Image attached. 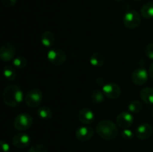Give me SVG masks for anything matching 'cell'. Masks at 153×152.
<instances>
[{
    "label": "cell",
    "mask_w": 153,
    "mask_h": 152,
    "mask_svg": "<svg viewBox=\"0 0 153 152\" xmlns=\"http://www.w3.org/2000/svg\"><path fill=\"white\" fill-rule=\"evenodd\" d=\"M2 100L7 107H15L23 100V92L18 85L10 84L3 90Z\"/></svg>",
    "instance_id": "6da1fadb"
},
{
    "label": "cell",
    "mask_w": 153,
    "mask_h": 152,
    "mask_svg": "<svg viewBox=\"0 0 153 152\" xmlns=\"http://www.w3.org/2000/svg\"><path fill=\"white\" fill-rule=\"evenodd\" d=\"M119 127L112 121L104 119L97 123L96 132L105 140L111 141L119 136Z\"/></svg>",
    "instance_id": "7a4b0ae2"
},
{
    "label": "cell",
    "mask_w": 153,
    "mask_h": 152,
    "mask_svg": "<svg viewBox=\"0 0 153 152\" xmlns=\"http://www.w3.org/2000/svg\"><path fill=\"white\" fill-rule=\"evenodd\" d=\"M43 92L38 88H32L28 91L25 96V102L27 106L31 108L37 107L43 101Z\"/></svg>",
    "instance_id": "3957f363"
},
{
    "label": "cell",
    "mask_w": 153,
    "mask_h": 152,
    "mask_svg": "<svg viewBox=\"0 0 153 152\" xmlns=\"http://www.w3.org/2000/svg\"><path fill=\"white\" fill-rule=\"evenodd\" d=\"M33 124L32 116L28 113H21L15 117L13 126L15 129L19 131H24L31 127Z\"/></svg>",
    "instance_id": "277c9868"
},
{
    "label": "cell",
    "mask_w": 153,
    "mask_h": 152,
    "mask_svg": "<svg viewBox=\"0 0 153 152\" xmlns=\"http://www.w3.org/2000/svg\"><path fill=\"white\" fill-rule=\"evenodd\" d=\"M123 25L128 29H134L140 25L141 22V15L134 10H129L124 14Z\"/></svg>",
    "instance_id": "5b68a950"
},
{
    "label": "cell",
    "mask_w": 153,
    "mask_h": 152,
    "mask_svg": "<svg viewBox=\"0 0 153 152\" xmlns=\"http://www.w3.org/2000/svg\"><path fill=\"white\" fill-rule=\"evenodd\" d=\"M47 58L52 65L61 66L67 61V55L62 49L53 48L48 52Z\"/></svg>",
    "instance_id": "8992f818"
},
{
    "label": "cell",
    "mask_w": 153,
    "mask_h": 152,
    "mask_svg": "<svg viewBox=\"0 0 153 152\" xmlns=\"http://www.w3.org/2000/svg\"><path fill=\"white\" fill-rule=\"evenodd\" d=\"M102 92L105 96L112 100L117 99L121 95L120 86L114 82L106 83V84L102 86Z\"/></svg>",
    "instance_id": "52a82bcc"
},
{
    "label": "cell",
    "mask_w": 153,
    "mask_h": 152,
    "mask_svg": "<svg viewBox=\"0 0 153 152\" xmlns=\"http://www.w3.org/2000/svg\"><path fill=\"white\" fill-rule=\"evenodd\" d=\"M16 48L11 43H4L0 49V58L4 62H9L14 59Z\"/></svg>",
    "instance_id": "ba28073f"
},
{
    "label": "cell",
    "mask_w": 153,
    "mask_h": 152,
    "mask_svg": "<svg viewBox=\"0 0 153 152\" xmlns=\"http://www.w3.org/2000/svg\"><path fill=\"white\" fill-rule=\"evenodd\" d=\"M133 122H134V118L130 112H121L116 118V124L119 128L122 129L128 128L132 125Z\"/></svg>",
    "instance_id": "9c48e42d"
},
{
    "label": "cell",
    "mask_w": 153,
    "mask_h": 152,
    "mask_svg": "<svg viewBox=\"0 0 153 152\" xmlns=\"http://www.w3.org/2000/svg\"><path fill=\"white\" fill-rule=\"evenodd\" d=\"M148 77H149V72L143 68L134 69L131 76V81L137 86H142L145 84L148 80Z\"/></svg>",
    "instance_id": "30bf717a"
},
{
    "label": "cell",
    "mask_w": 153,
    "mask_h": 152,
    "mask_svg": "<svg viewBox=\"0 0 153 152\" xmlns=\"http://www.w3.org/2000/svg\"><path fill=\"white\" fill-rule=\"evenodd\" d=\"M31 142L29 136L25 133H18L12 138V143L16 148L22 149L28 146Z\"/></svg>",
    "instance_id": "8fae6325"
},
{
    "label": "cell",
    "mask_w": 153,
    "mask_h": 152,
    "mask_svg": "<svg viewBox=\"0 0 153 152\" xmlns=\"http://www.w3.org/2000/svg\"><path fill=\"white\" fill-rule=\"evenodd\" d=\"M153 128L152 125L149 123H141L138 125L135 131V136L141 140H145L149 139L152 135Z\"/></svg>",
    "instance_id": "7c38bea8"
},
{
    "label": "cell",
    "mask_w": 153,
    "mask_h": 152,
    "mask_svg": "<svg viewBox=\"0 0 153 152\" xmlns=\"http://www.w3.org/2000/svg\"><path fill=\"white\" fill-rule=\"evenodd\" d=\"M94 134V128L89 126H82L76 131V137L80 142H88L92 139Z\"/></svg>",
    "instance_id": "4fadbf2b"
},
{
    "label": "cell",
    "mask_w": 153,
    "mask_h": 152,
    "mask_svg": "<svg viewBox=\"0 0 153 152\" xmlns=\"http://www.w3.org/2000/svg\"><path fill=\"white\" fill-rule=\"evenodd\" d=\"M78 119L82 123L85 125H90L95 120V114L90 109L83 108L79 110L78 113Z\"/></svg>",
    "instance_id": "5bb4252c"
},
{
    "label": "cell",
    "mask_w": 153,
    "mask_h": 152,
    "mask_svg": "<svg viewBox=\"0 0 153 152\" xmlns=\"http://www.w3.org/2000/svg\"><path fill=\"white\" fill-rule=\"evenodd\" d=\"M41 43L46 48H51L55 41V34L51 31H46L41 35Z\"/></svg>",
    "instance_id": "9a60e30c"
},
{
    "label": "cell",
    "mask_w": 153,
    "mask_h": 152,
    "mask_svg": "<svg viewBox=\"0 0 153 152\" xmlns=\"http://www.w3.org/2000/svg\"><path fill=\"white\" fill-rule=\"evenodd\" d=\"M140 97L142 101L147 105H153V88L145 87L141 89Z\"/></svg>",
    "instance_id": "2e32d148"
},
{
    "label": "cell",
    "mask_w": 153,
    "mask_h": 152,
    "mask_svg": "<svg viewBox=\"0 0 153 152\" xmlns=\"http://www.w3.org/2000/svg\"><path fill=\"white\" fill-rule=\"evenodd\" d=\"M4 77L9 81H13L17 77L16 68L13 65H6L3 69Z\"/></svg>",
    "instance_id": "e0dca14e"
},
{
    "label": "cell",
    "mask_w": 153,
    "mask_h": 152,
    "mask_svg": "<svg viewBox=\"0 0 153 152\" xmlns=\"http://www.w3.org/2000/svg\"><path fill=\"white\" fill-rule=\"evenodd\" d=\"M89 61L91 65L94 66L100 67L104 65L105 59L104 55L102 53H100V52H94L90 57Z\"/></svg>",
    "instance_id": "ac0fdd59"
},
{
    "label": "cell",
    "mask_w": 153,
    "mask_h": 152,
    "mask_svg": "<svg viewBox=\"0 0 153 152\" xmlns=\"http://www.w3.org/2000/svg\"><path fill=\"white\" fill-rule=\"evenodd\" d=\"M140 15L142 17L146 19L153 18V1H149L142 6Z\"/></svg>",
    "instance_id": "d6986e66"
},
{
    "label": "cell",
    "mask_w": 153,
    "mask_h": 152,
    "mask_svg": "<svg viewBox=\"0 0 153 152\" xmlns=\"http://www.w3.org/2000/svg\"><path fill=\"white\" fill-rule=\"evenodd\" d=\"M37 114L39 118L43 120H49L52 119L53 116L52 110L46 106H42L39 107L37 110Z\"/></svg>",
    "instance_id": "ffe728a7"
},
{
    "label": "cell",
    "mask_w": 153,
    "mask_h": 152,
    "mask_svg": "<svg viewBox=\"0 0 153 152\" xmlns=\"http://www.w3.org/2000/svg\"><path fill=\"white\" fill-rule=\"evenodd\" d=\"M105 95L102 90L94 89L91 94V100L94 104H101L105 100Z\"/></svg>",
    "instance_id": "44dd1931"
},
{
    "label": "cell",
    "mask_w": 153,
    "mask_h": 152,
    "mask_svg": "<svg viewBox=\"0 0 153 152\" xmlns=\"http://www.w3.org/2000/svg\"><path fill=\"white\" fill-rule=\"evenodd\" d=\"M143 109V105L137 100L131 101L128 105V111L131 113H139Z\"/></svg>",
    "instance_id": "7402d4cb"
},
{
    "label": "cell",
    "mask_w": 153,
    "mask_h": 152,
    "mask_svg": "<svg viewBox=\"0 0 153 152\" xmlns=\"http://www.w3.org/2000/svg\"><path fill=\"white\" fill-rule=\"evenodd\" d=\"M12 62H13V65L19 69H22L27 66V60L25 57H16L12 61Z\"/></svg>",
    "instance_id": "603a6c76"
},
{
    "label": "cell",
    "mask_w": 153,
    "mask_h": 152,
    "mask_svg": "<svg viewBox=\"0 0 153 152\" xmlns=\"http://www.w3.org/2000/svg\"><path fill=\"white\" fill-rule=\"evenodd\" d=\"M120 135L122 139H123L124 140H127V141L132 139L134 138V133H133L131 130L128 129V128L123 130Z\"/></svg>",
    "instance_id": "cb8c5ba5"
},
{
    "label": "cell",
    "mask_w": 153,
    "mask_h": 152,
    "mask_svg": "<svg viewBox=\"0 0 153 152\" xmlns=\"http://www.w3.org/2000/svg\"><path fill=\"white\" fill-rule=\"evenodd\" d=\"M28 152H48V150L43 145L36 144L31 146Z\"/></svg>",
    "instance_id": "d4e9b609"
},
{
    "label": "cell",
    "mask_w": 153,
    "mask_h": 152,
    "mask_svg": "<svg viewBox=\"0 0 153 152\" xmlns=\"http://www.w3.org/2000/svg\"><path fill=\"white\" fill-rule=\"evenodd\" d=\"M145 54L149 59L153 60V42L147 45L145 49Z\"/></svg>",
    "instance_id": "484cf974"
},
{
    "label": "cell",
    "mask_w": 153,
    "mask_h": 152,
    "mask_svg": "<svg viewBox=\"0 0 153 152\" xmlns=\"http://www.w3.org/2000/svg\"><path fill=\"white\" fill-rule=\"evenodd\" d=\"M18 0H1V3L6 7H12L16 4Z\"/></svg>",
    "instance_id": "4316f807"
},
{
    "label": "cell",
    "mask_w": 153,
    "mask_h": 152,
    "mask_svg": "<svg viewBox=\"0 0 153 152\" xmlns=\"http://www.w3.org/2000/svg\"><path fill=\"white\" fill-rule=\"evenodd\" d=\"M0 145H1V151L0 152H9L10 151V146H9L8 143L6 142L4 140H1L0 142Z\"/></svg>",
    "instance_id": "83f0119b"
},
{
    "label": "cell",
    "mask_w": 153,
    "mask_h": 152,
    "mask_svg": "<svg viewBox=\"0 0 153 152\" xmlns=\"http://www.w3.org/2000/svg\"><path fill=\"white\" fill-rule=\"evenodd\" d=\"M96 83L100 86H104L106 84L105 80L102 77H98L96 78Z\"/></svg>",
    "instance_id": "f1b7e54d"
},
{
    "label": "cell",
    "mask_w": 153,
    "mask_h": 152,
    "mask_svg": "<svg viewBox=\"0 0 153 152\" xmlns=\"http://www.w3.org/2000/svg\"><path fill=\"white\" fill-rule=\"evenodd\" d=\"M149 72V77H150L153 80V63H152L150 66H149V72Z\"/></svg>",
    "instance_id": "f546056e"
},
{
    "label": "cell",
    "mask_w": 153,
    "mask_h": 152,
    "mask_svg": "<svg viewBox=\"0 0 153 152\" xmlns=\"http://www.w3.org/2000/svg\"><path fill=\"white\" fill-rule=\"evenodd\" d=\"M114 1H117V2H121V1H123L124 0H114Z\"/></svg>",
    "instance_id": "4dcf8cb0"
},
{
    "label": "cell",
    "mask_w": 153,
    "mask_h": 152,
    "mask_svg": "<svg viewBox=\"0 0 153 152\" xmlns=\"http://www.w3.org/2000/svg\"><path fill=\"white\" fill-rule=\"evenodd\" d=\"M134 1H143V0H134Z\"/></svg>",
    "instance_id": "1f68e13d"
},
{
    "label": "cell",
    "mask_w": 153,
    "mask_h": 152,
    "mask_svg": "<svg viewBox=\"0 0 153 152\" xmlns=\"http://www.w3.org/2000/svg\"><path fill=\"white\" fill-rule=\"evenodd\" d=\"M152 117H153V109H152Z\"/></svg>",
    "instance_id": "d6a6232c"
},
{
    "label": "cell",
    "mask_w": 153,
    "mask_h": 152,
    "mask_svg": "<svg viewBox=\"0 0 153 152\" xmlns=\"http://www.w3.org/2000/svg\"><path fill=\"white\" fill-rule=\"evenodd\" d=\"M67 152H74V151H67Z\"/></svg>",
    "instance_id": "836d02e7"
}]
</instances>
